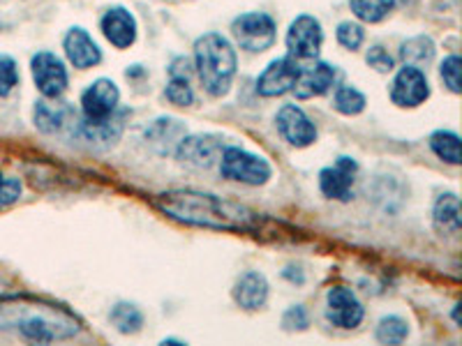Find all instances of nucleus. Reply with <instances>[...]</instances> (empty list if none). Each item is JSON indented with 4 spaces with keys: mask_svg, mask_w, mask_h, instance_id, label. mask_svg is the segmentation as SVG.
<instances>
[{
    "mask_svg": "<svg viewBox=\"0 0 462 346\" xmlns=\"http://www.w3.org/2000/svg\"><path fill=\"white\" fill-rule=\"evenodd\" d=\"M65 53L77 69H88L102 60L100 47L93 42V37L84 28H72L65 35Z\"/></svg>",
    "mask_w": 462,
    "mask_h": 346,
    "instance_id": "19",
    "label": "nucleus"
},
{
    "mask_svg": "<svg viewBox=\"0 0 462 346\" xmlns=\"http://www.w3.org/2000/svg\"><path fill=\"white\" fill-rule=\"evenodd\" d=\"M430 148L437 158L448 164H460V137L453 132H435L430 137Z\"/></svg>",
    "mask_w": 462,
    "mask_h": 346,
    "instance_id": "25",
    "label": "nucleus"
},
{
    "mask_svg": "<svg viewBox=\"0 0 462 346\" xmlns=\"http://www.w3.org/2000/svg\"><path fill=\"white\" fill-rule=\"evenodd\" d=\"M300 65L294 56H284L273 60L257 79V93L263 97H278V95L294 90L299 81Z\"/></svg>",
    "mask_w": 462,
    "mask_h": 346,
    "instance_id": "8",
    "label": "nucleus"
},
{
    "mask_svg": "<svg viewBox=\"0 0 462 346\" xmlns=\"http://www.w3.org/2000/svg\"><path fill=\"white\" fill-rule=\"evenodd\" d=\"M22 196V183L16 178H5L0 173V210L10 208L12 204H16Z\"/></svg>",
    "mask_w": 462,
    "mask_h": 346,
    "instance_id": "33",
    "label": "nucleus"
},
{
    "mask_svg": "<svg viewBox=\"0 0 462 346\" xmlns=\"http://www.w3.org/2000/svg\"><path fill=\"white\" fill-rule=\"evenodd\" d=\"M31 68L35 86L44 97L53 100V97H60L65 93V88H68V69H65L60 58L49 51H42L32 58Z\"/></svg>",
    "mask_w": 462,
    "mask_h": 346,
    "instance_id": "7",
    "label": "nucleus"
},
{
    "mask_svg": "<svg viewBox=\"0 0 462 346\" xmlns=\"http://www.w3.org/2000/svg\"><path fill=\"white\" fill-rule=\"evenodd\" d=\"M185 137V127L180 121H173V118H160V121L152 123L146 130V141L162 155L167 152H176L180 139Z\"/></svg>",
    "mask_w": 462,
    "mask_h": 346,
    "instance_id": "21",
    "label": "nucleus"
},
{
    "mask_svg": "<svg viewBox=\"0 0 462 346\" xmlns=\"http://www.w3.org/2000/svg\"><path fill=\"white\" fill-rule=\"evenodd\" d=\"M102 32L116 49H127L137 40V22L123 7H114L102 16Z\"/></svg>",
    "mask_w": 462,
    "mask_h": 346,
    "instance_id": "18",
    "label": "nucleus"
},
{
    "mask_svg": "<svg viewBox=\"0 0 462 346\" xmlns=\"http://www.w3.org/2000/svg\"><path fill=\"white\" fill-rule=\"evenodd\" d=\"M432 217H435V224L441 233L456 236L462 226L460 199H457L456 195H441L439 199H437L435 210H432Z\"/></svg>",
    "mask_w": 462,
    "mask_h": 346,
    "instance_id": "22",
    "label": "nucleus"
},
{
    "mask_svg": "<svg viewBox=\"0 0 462 346\" xmlns=\"http://www.w3.org/2000/svg\"><path fill=\"white\" fill-rule=\"evenodd\" d=\"M195 63L204 88L213 97H222L229 90L231 79L236 74V51L217 32L199 37L195 44Z\"/></svg>",
    "mask_w": 462,
    "mask_h": 346,
    "instance_id": "3",
    "label": "nucleus"
},
{
    "mask_svg": "<svg viewBox=\"0 0 462 346\" xmlns=\"http://www.w3.org/2000/svg\"><path fill=\"white\" fill-rule=\"evenodd\" d=\"M352 3V12L361 19V22L377 23L383 16H389V12L395 7V0H349Z\"/></svg>",
    "mask_w": 462,
    "mask_h": 346,
    "instance_id": "26",
    "label": "nucleus"
},
{
    "mask_svg": "<svg viewBox=\"0 0 462 346\" xmlns=\"http://www.w3.org/2000/svg\"><path fill=\"white\" fill-rule=\"evenodd\" d=\"M333 105H336V109L340 111V114L356 115L365 109V95L358 93L352 86H342V88H337Z\"/></svg>",
    "mask_w": 462,
    "mask_h": 346,
    "instance_id": "28",
    "label": "nucleus"
},
{
    "mask_svg": "<svg viewBox=\"0 0 462 346\" xmlns=\"http://www.w3.org/2000/svg\"><path fill=\"white\" fill-rule=\"evenodd\" d=\"M336 81V69L328 63H315L310 68H300L299 81L294 86V93L299 100H310L319 95L328 93Z\"/></svg>",
    "mask_w": 462,
    "mask_h": 346,
    "instance_id": "17",
    "label": "nucleus"
},
{
    "mask_svg": "<svg viewBox=\"0 0 462 346\" xmlns=\"http://www.w3.org/2000/svg\"><path fill=\"white\" fill-rule=\"evenodd\" d=\"M234 300H236V305L243 307V310H262L268 300L266 278L262 273H254V270L241 275L236 287H234Z\"/></svg>",
    "mask_w": 462,
    "mask_h": 346,
    "instance_id": "20",
    "label": "nucleus"
},
{
    "mask_svg": "<svg viewBox=\"0 0 462 346\" xmlns=\"http://www.w3.org/2000/svg\"><path fill=\"white\" fill-rule=\"evenodd\" d=\"M222 178L245 185H263L271 178V164L259 155L236 146H226L220 155Z\"/></svg>",
    "mask_w": 462,
    "mask_h": 346,
    "instance_id": "4",
    "label": "nucleus"
},
{
    "mask_svg": "<svg viewBox=\"0 0 462 346\" xmlns=\"http://www.w3.org/2000/svg\"><path fill=\"white\" fill-rule=\"evenodd\" d=\"M410 335V328H407V321H402L400 316H383L377 325V340L382 344H402Z\"/></svg>",
    "mask_w": 462,
    "mask_h": 346,
    "instance_id": "27",
    "label": "nucleus"
},
{
    "mask_svg": "<svg viewBox=\"0 0 462 346\" xmlns=\"http://www.w3.org/2000/svg\"><path fill=\"white\" fill-rule=\"evenodd\" d=\"M460 58L457 56H448L447 60H444V63H441V69H439V74H441V79H444V84L448 86V90H451V93H460Z\"/></svg>",
    "mask_w": 462,
    "mask_h": 346,
    "instance_id": "32",
    "label": "nucleus"
},
{
    "mask_svg": "<svg viewBox=\"0 0 462 346\" xmlns=\"http://www.w3.org/2000/svg\"><path fill=\"white\" fill-rule=\"evenodd\" d=\"M118 100H121V93H118L114 81L97 79L84 95H81L84 118H88V121H105V118L116 114Z\"/></svg>",
    "mask_w": 462,
    "mask_h": 346,
    "instance_id": "13",
    "label": "nucleus"
},
{
    "mask_svg": "<svg viewBox=\"0 0 462 346\" xmlns=\"http://www.w3.org/2000/svg\"><path fill=\"white\" fill-rule=\"evenodd\" d=\"M35 125L37 130H42L44 134H56V132L74 130L77 125V114L68 102H37L35 105Z\"/></svg>",
    "mask_w": 462,
    "mask_h": 346,
    "instance_id": "16",
    "label": "nucleus"
},
{
    "mask_svg": "<svg viewBox=\"0 0 462 346\" xmlns=\"http://www.w3.org/2000/svg\"><path fill=\"white\" fill-rule=\"evenodd\" d=\"M282 325L284 331H305V328H308V312H305L300 305H296V307L284 312Z\"/></svg>",
    "mask_w": 462,
    "mask_h": 346,
    "instance_id": "34",
    "label": "nucleus"
},
{
    "mask_svg": "<svg viewBox=\"0 0 462 346\" xmlns=\"http://www.w3.org/2000/svg\"><path fill=\"white\" fill-rule=\"evenodd\" d=\"M231 32L241 49L250 53H262L275 42V22L263 12H250L231 23Z\"/></svg>",
    "mask_w": 462,
    "mask_h": 346,
    "instance_id": "5",
    "label": "nucleus"
},
{
    "mask_svg": "<svg viewBox=\"0 0 462 346\" xmlns=\"http://www.w3.org/2000/svg\"><path fill=\"white\" fill-rule=\"evenodd\" d=\"M74 137H79L88 146L95 148H109L118 141L123 132V114H114L105 121H88V118H77L74 125Z\"/></svg>",
    "mask_w": 462,
    "mask_h": 346,
    "instance_id": "14",
    "label": "nucleus"
},
{
    "mask_svg": "<svg viewBox=\"0 0 462 346\" xmlns=\"http://www.w3.org/2000/svg\"><path fill=\"white\" fill-rule=\"evenodd\" d=\"M152 205L162 215L171 217L180 224L204 226V229L254 231L259 224L257 213L247 205L208 195V192H197V189L162 192V195L152 196Z\"/></svg>",
    "mask_w": 462,
    "mask_h": 346,
    "instance_id": "1",
    "label": "nucleus"
},
{
    "mask_svg": "<svg viewBox=\"0 0 462 346\" xmlns=\"http://www.w3.org/2000/svg\"><path fill=\"white\" fill-rule=\"evenodd\" d=\"M0 331L14 332L28 341L51 344L79 335L81 321L60 305L37 298L0 300Z\"/></svg>",
    "mask_w": 462,
    "mask_h": 346,
    "instance_id": "2",
    "label": "nucleus"
},
{
    "mask_svg": "<svg viewBox=\"0 0 462 346\" xmlns=\"http://www.w3.org/2000/svg\"><path fill=\"white\" fill-rule=\"evenodd\" d=\"M363 305L356 298L352 288L345 287H333L326 296V319L331 321L337 328L352 331L363 321Z\"/></svg>",
    "mask_w": 462,
    "mask_h": 346,
    "instance_id": "10",
    "label": "nucleus"
},
{
    "mask_svg": "<svg viewBox=\"0 0 462 346\" xmlns=\"http://www.w3.org/2000/svg\"><path fill=\"white\" fill-rule=\"evenodd\" d=\"M430 97V86H428L426 74L420 72L414 65H404L393 79V88H391V100L402 109H411L419 106Z\"/></svg>",
    "mask_w": 462,
    "mask_h": 346,
    "instance_id": "11",
    "label": "nucleus"
},
{
    "mask_svg": "<svg viewBox=\"0 0 462 346\" xmlns=\"http://www.w3.org/2000/svg\"><path fill=\"white\" fill-rule=\"evenodd\" d=\"M19 84V69L10 56H0V97L10 95Z\"/></svg>",
    "mask_w": 462,
    "mask_h": 346,
    "instance_id": "30",
    "label": "nucleus"
},
{
    "mask_svg": "<svg viewBox=\"0 0 462 346\" xmlns=\"http://www.w3.org/2000/svg\"><path fill=\"white\" fill-rule=\"evenodd\" d=\"M354 176H356V162L349 158H340L336 167H328L319 173V187L324 196L336 201L352 199Z\"/></svg>",
    "mask_w": 462,
    "mask_h": 346,
    "instance_id": "15",
    "label": "nucleus"
},
{
    "mask_svg": "<svg viewBox=\"0 0 462 346\" xmlns=\"http://www.w3.org/2000/svg\"><path fill=\"white\" fill-rule=\"evenodd\" d=\"M111 323L116 325V331L123 332V335H132V332H139V328H142L143 323V316L142 312L134 307V305L130 303H118L111 310L109 314Z\"/></svg>",
    "mask_w": 462,
    "mask_h": 346,
    "instance_id": "23",
    "label": "nucleus"
},
{
    "mask_svg": "<svg viewBox=\"0 0 462 346\" xmlns=\"http://www.w3.org/2000/svg\"><path fill=\"white\" fill-rule=\"evenodd\" d=\"M363 37L365 35H363V28L358 26V23L345 22L337 26V42L345 49H349V51H356V49L361 47Z\"/></svg>",
    "mask_w": 462,
    "mask_h": 346,
    "instance_id": "31",
    "label": "nucleus"
},
{
    "mask_svg": "<svg viewBox=\"0 0 462 346\" xmlns=\"http://www.w3.org/2000/svg\"><path fill=\"white\" fill-rule=\"evenodd\" d=\"M368 65L377 69V72H391L393 69V58L389 56V51H383L382 47H373L368 51Z\"/></svg>",
    "mask_w": 462,
    "mask_h": 346,
    "instance_id": "35",
    "label": "nucleus"
},
{
    "mask_svg": "<svg viewBox=\"0 0 462 346\" xmlns=\"http://www.w3.org/2000/svg\"><path fill=\"white\" fill-rule=\"evenodd\" d=\"M169 74H171V79H189V63L185 58L173 60V65L169 68Z\"/></svg>",
    "mask_w": 462,
    "mask_h": 346,
    "instance_id": "36",
    "label": "nucleus"
},
{
    "mask_svg": "<svg viewBox=\"0 0 462 346\" xmlns=\"http://www.w3.org/2000/svg\"><path fill=\"white\" fill-rule=\"evenodd\" d=\"M222 150H225V143L213 134H197V137L185 134L176 148V158L195 168H210L216 162H220Z\"/></svg>",
    "mask_w": 462,
    "mask_h": 346,
    "instance_id": "9",
    "label": "nucleus"
},
{
    "mask_svg": "<svg viewBox=\"0 0 462 346\" xmlns=\"http://www.w3.org/2000/svg\"><path fill=\"white\" fill-rule=\"evenodd\" d=\"M278 132L291 146L308 148L317 141V130L305 111L296 105H284L275 115Z\"/></svg>",
    "mask_w": 462,
    "mask_h": 346,
    "instance_id": "12",
    "label": "nucleus"
},
{
    "mask_svg": "<svg viewBox=\"0 0 462 346\" xmlns=\"http://www.w3.org/2000/svg\"><path fill=\"white\" fill-rule=\"evenodd\" d=\"M321 42H324V32L315 16L303 14L289 26L287 49L289 56H294L296 60H312L319 56Z\"/></svg>",
    "mask_w": 462,
    "mask_h": 346,
    "instance_id": "6",
    "label": "nucleus"
},
{
    "mask_svg": "<svg viewBox=\"0 0 462 346\" xmlns=\"http://www.w3.org/2000/svg\"><path fill=\"white\" fill-rule=\"evenodd\" d=\"M402 60L407 65H414L420 69V65H428L435 56V44H432L430 37H414L410 42L402 44Z\"/></svg>",
    "mask_w": 462,
    "mask_h": 346,
    "instance_id": "24",
    "label": "nucleus"
},
{
    "mask_svg": "<svg viewBox=\"0 0 462 346\" xmlns=\"http://www.w3.org/2000/svg\"><path fill=\"white\" fill-rule=\"evenodd\" d=\"M164 95H167V100L176 106H189L192 100H195V93L189 88L188 79H171L167 84Z\"/></svg>",
    "mask_w": 462,
    "mask_h": 346,
    "instance_id": "29",
    "label": "nucleus"
}]
</instances>
